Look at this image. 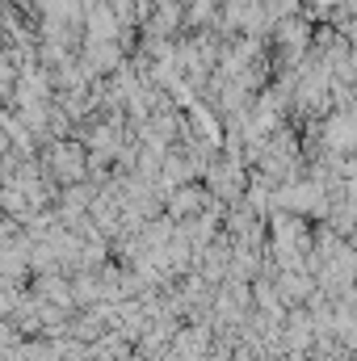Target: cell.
Returning a JSON list of instances; mask_svg holds the SVG:
<instances>
[{
	"mask_svg": "<svg viewBox=\"0 0 357 361\" xmlns=\"http://www.w3.org/2000/svg\"><path fill=\"white\" fill-rule=\"evenodd\" d=\"M206 189H202V180H189V185H181L173 193H164V219L169 223H189V219H198L202 214V206H206Z\"/></svg>",
	"mask_w": 357,
	"mask_h": 361,
	"instance_id": "2",
	"label": "cell"
},
{
	"mask_svg": "<svg viewBox=\"0 0 357 361\" xmlns=\"http://www.w3.org/2000/svg\"><path fill=\"white\" fill-rule=\"evenodd\" d=\"M13 89H17V68L8 63V51L0 47V105H13Z\"/></svg>",
	"mask_w": 357,
	"mask_h": 361,
	"instance_id": "3",
	"label": "cell"
},
{
	"mask_svg": "<svg viewBox=\"0 0 357 361\" xmlns=\"http://www.w3.org/2000/svg\"><path fill=\"white\" fill-rule=\"evenodd\" d=\"M38 164H42V177L51 185H76L89 173V152L76 139H55L38 152Z\"/></svg>",
	"mask_w": 357,
	"mask_h": 361,
	"instance_id": "1",
	"label": "cell"
}]
</instances>
